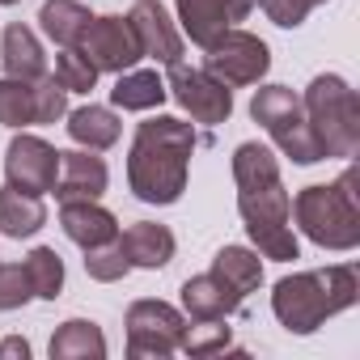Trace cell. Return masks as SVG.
<instances>
[{"mask_svg":"<svg viewBox=\"0 0 360 360\" xmlns=\"http://www.w3.org/2000/svg\"><path fill=\"white\" fill-rule=\"evenodd\" d=\"M233 174H238V208H242V221L255 238V246L267 255V259H297V238H292V208H288V195L280 187V169L271 161V153L263 144H242L238 157H233Z\"/></svg>","mask_w":360,"mask_h":360,"instance_id":"1","label":"cell"},{"mask_svg":"<svg viewBox=\"0 0 360 360\" xmlns=\"http://www.w3.org/2000/svg\"><path fill=\"white\" fill-rule=\"evenodd\" d=\"M195 148V131L178 119H148L136 131L127 178L144 204H174L187 187V161Z\"/></svg>","mask_w":360,"mask_h":360,"instance_id":"2","label":"cell"},{"mask_svg":"<svg viewBox=\"0 0 360 360\" xmlns=\"http://www.w3.org/2000/svg\"><path fill=\"white\" fill-rule=\"evenodd\" d=\"M347 305H356V271L352 267L305 271V276L280 280L276 292H271L276 318L297 335H309L318 322H326L330 314H339Z\"/></svg>","mask_w":360,"mask_h":360,"instance_id":"3","label":"cell"},{"mask_svg":"<svg viewBox=\"0 0 360 360\" xmlns=\"http://www.w3.org/2000/svg\"><path fill=\"white\" fill-rule=\"evenodd\" d=\"M301 229L326 250H352L360 242V204H356V174L343 169L330 187H305L297 204H288Z\"/></svg>","mask_w":360,"mask_h":360,"instance_id":"4","label":"cell"},{"mask_svg":"<svg viewBox=\"0 0 360 360\" xmlns=\"http://www.w3.org/2000/svg\"><path fill=\"white\" fill-rule=\"evenodd\" d=\"M305 119L322 157H352L360 148V106L343 77H318L309 85Z\"/></svg>","mask_w":360,"mask_h":360,"instance_id":"5","label":"cell"},{"mask_svg":"<svg viewBox=\"0 0 360 360\" xmlns=\"http://www.w3.org/2000/svg\"><path fill=\"white\" fill-rule=\"evenodd\" d=\"M250 115L267 127V136H271L292 161L314 165V161L322 157V148H318V140H314V131H309L305 106L292 98V89H284V85H267V89H259L255 102H250Z\"/></svg>","mask_w":360,"mask_h":360,"instance_id":"6","label":"cell"},{"mask_svg":"<svg viewBox=\"0 0 360 360\" xmlns=\"http://www.w3.org/2000/svg\"><path fill=\"white\" fill-rule=\"evenodd\" d=\"M64 94L68 89L56 77H39V81L5 77V81H0V123H5V127L56 123L64 115Z\"/></svg>","mask_w":360,"mask_h":360,"instance_id":"7","label":"cell"},{"mask_svg":"<svg viewBox=\"0 0 360 360\" xmlns=\"http://www.w3.org/2000/svg\"><path fill=\"white\" fill-rule=\"evenodd\" d=\"M267 64H271L267 43L255 39V34H246V30H225L208 47V72L221 85H255L267 72Z\"/></svg>","mask_w":360,"mask_h":360,"instance_id":"8","label":"cell"},{"mask_svg":"<svg viewBox=\"0 0 360 360\" xmlns=\"http://www.w3.org/2000/svg\"><path fill=\"white\" fill-rule=\"evenodd\" d=\"M77 51L98 72H123L140 60V43H136L127 18H89L85 34L77 39Z\"/></svg>","mask_w":360,"mask_h":360,"instance_id":"9","label":"cell"},{"mask_svg":"<svg viewBox=\"0 0 360 360\" xmlns=\"http://www.w3.org/2000/svg\"><path fill=\"white\" fill-rule=\"evenodd\" d=\"M169 89H174L178 102L191 110L195 123H225L229 110H233L229 85H221L208 68H187L183 60L169 64Z\"/></svg>","mask_w":360,"mask_h":360,"instance_id":"10","label":"cell"},{"mask_svg":"<svg viewBox=\"0 0 360 360\" xmlns=\"http://www.w3.org/2000/svg\"><path fill=\"white\" fill-rule=\"evenodd\" d=\"M5 169H9V187L47 195V191H56V178H60V153L39 136H18L9 144Z\"/></svg>","mask_w":360,"mask_h":360,"instance_id":"11","label":"cell"},{"mask_svg":"<svg viewBox=\"0 0 360 360\" xmlns=\"http://www.w3.org/2000/svg\"><path fill=\"white\" fill-rule=\"evenodd\" d=\"M127 335H131V343H127L131 356H144V352L165 356L183 343V318L161 301H136L127 314Z\"/></svg>","mask_w":360,"mask_h":360,"instance_id":"12","label":"cell"},{"mask_svg":"<svg viewBox=\"0 0 360 360\" xmlns=\"http://www.w3.org/2000/svg\"><path fill=\"white\" fill-rule=\"evenodd\" d=\"M255 0H178V22L191 34V43H200L204 51L233 30V22H242L250 13Z\"/></svg>","mask_w":360,"mask_h":360,"instance_id":"13","label":"cell"},{"mask_svg":"<svg viewBox=\"0 0 360 360\" xmlns=\"http://www.w3.org/2000/svg\"><path fill=\"white\" fill-rule=\"evenodd\" d=\"M127 26L140 43V56H153L161 64H178L183 60V39L174 34L165 9L157 5V0H136L131 13H127Z\"/></svg>","mask_w":360,"mask_h":360,"instance_id":"14","label":"cell"},{"mask_svg":"<svg viewBox=\"0 0 360 360\" xmlns=\"http://www.w3.org/2000/svg\"><path fill=\"white\" fill-rule=\"evenodd\" d=\"M106 191V165L94 153H60V178H56V195L60 204L72 200H98Z\"/></svg>","mask_w":360,"mask_h":360,"instance_id":"15","label":"cell"},{"mask_svg":"<svg viewBox=\"0 0 360 360\" xmlns=\"http://www.w3.org/2000/svg\"><path fill=\"white\" fill-rule=\"evenodd\" d=\"M60 225H64V233H68L77 246H85V250L106 246V242H115V238H119L115 217H110L106 208H98L94 200H72V204H64Z\"/></svg>","mask_w":360,"mask_h":360,"instance_id":"16","label":"cell"},{"mask_svg":"<svg viewBox=\"0 0 360 360\" xmlns=\"http://www.w3.org/2000/svg\"><path fill=\"white\" fill-rule=\"evenodd\" d=\"M208 276L221 284V292H225L229 305L238 309V305L246 301V292L259 288V280H263V263H259L250 250H242V246H225V250L217 255V263H212Z\"/></svg>","mask_w":360,"mask_h":360,"instance_id":"17","label":"cell"},{"mask_svg":"<svg viewBox=\"0 0 360 360\" xmlns=\"http://www.w3.org/2000/svg\"><path fill=\"white\" fill-rule=\"evenodd\" d=\"M119 250H123V259L136 263V267H165V263L174 259V233H169L165 225L140 221V225H131V229L119 238Z\"/></svg>","mask_w":360,"mask_h":360,"instance_id":"18","label":"cell"},{"mask_svg":"<svg viewBox=\"0 0 360 360\" xmlns=\"http://www.w3.org/2000/svg\"><path fill=\"white\" fill-rule=\"evenodd\" d=\"M47 221V208L39 195L30 191H18V187H5L0 191V229H5L9 238H30L39 233Z\"/></svg>","mask_w":360,"mask_h":360,"instance_id":"19","label":"cell"},{"mask_svg":"<svg viewBox=\"0 0 360 360\" xmlns=\"http://www.w3.org/2000/svg\"><path fill=\"white\" fill-rule=\"evenodd\" d=\"M5 72L18 77V81H39L47 77V60L39 51V39L26 30V26H9L5 30Z\"/></svg>","mask_w":360,"mask_h":360,"instance_id":"20","label":"cell"},{"mask_svg":"<svg viewBox=\"0 0 360 360\" xmlns=\"http://www.w3.org/2000/svg\"><path fill=\"white\" fill-rule=\"evenodd\" d=\"M39 22H43V30H47L51 43L77 47V39H81L85 26H89V13L77 5V0H47L43 13H39Z\"/></svg>","mask_w":360,"mask_h":360,"instance_id":"21","label":"cell"},{"mask_svg":"<svg viewBox=\"0 0 360 360\" xmlns=\"http://www.w3.org/2000/svg\"><path fill=\"white\" fill-rule=\"evenodd\" d=\"M68 131L77 144H89V148H110L119 140V119L106 110V106H81L68 115Z\"/></svg>","mask_w":360,"mask_h":360,"instance_id":"22","label":"cell"},{"mask_svg":"<svg viewBox=\"0 0 360 360\" xmlns=\"http://www.w3.org/2000/svg\"><path fill=\"white\" fill-rule=\"evenodd\" d=\"M110 98H115V106H123V110H148V106H161L165 81H161L157 72H123V77L115 81Z\"/></svg>","mask_w":360,"mask_h":360,"instance_id":"23","label":"cell"},{"mask_svg":"<svg viewBox=\"0 0 360 360\" xmlns=\"http://www.w3.org/2000/svg\"><path fill=\"white\" fill-rule=\"evenodd\" d=\"M183 305H187V314H191L195 322H212V318L233 314L229 297L221 292V284H217L212 276H195V280H187V288H183Z\"/></svg>","mask_w":360,"mask_h":360,"instance_id":"24","label":"cell"},{"mask_svg":"<svg viewBox=\"0 0 360 360\" xmlns=\"http://www.w3.org/2000/svg\"><path fill=\"white\" fill-rule=\"evenodd\" d=\"M106 343L94 322H64V330L51 339V356H102Z\"/></svg>","mask_w":360,"mask_h":360,"instance_id":"25","label":"cell"},{"mask_svg":"<svg viewBox=\"0 0 360 360\" xmlns=\"http://www.w3.org/2000/svg\"><path fill=\"white\" fill-rule=\"evenodd\" d=\"M26 276L34 284V297H60V284H64V263L56 250L39 246L30 259H26Z\"/></svg>","mask_w":360,"mask_h":360,"instance_id":"26","label":"cell"},{"mask_svg":"<svg viewBox=\"0 0 360 360\" xmlns=\"http://www.w3.org/2000/svg\"><path fill=\"white\" fill-rule=\"evenodd\" d=\"M56 81H60L68 94H85V89H94L98 68H94L77 47H64V51H60V60H56Z\"/></svg>","mask_w":360,"mask_h":360,"instance_id":"27","label":"cell"},{"mask_svg":"<svg viewBox=\"0 0 360 360\" xmlns=\"http://www.w3.org/2000/svg\"><path fill=\"white\" fill-rule=\"evenodd\" d=\"M34 297V284L26 276V263H5L0 267V309H18Z\"/></svg>","mask_w":360,"mask_h":360,"instance_id":"28","label":"cell"},{"mask_svg":"<svg viewBox=\"0 0 360 360\" xmlns=\"http://www.w3.org/2000/svg\"><path fill=\"white\" fill-rule=\"evenodd\" d=\"M127 267H131V263L123 259V250H119V238H115V242H106V246H94V250H85V271H89L94 280H119Z\"/></svg>","mask_w":360,"mask_h":360,"instance_id":"29","label":"cell"},{"mask_svg":"<svg viewBox=\"0 0 360 360\" xmlns=\"http://www.w3.org/2000/svg\"><path fill=\"white\" fill-rule=\"evenodd\" d=\"M225 318H212V322H200V330L183 335V343L178 347H187V352H217L229 343V326H221Z\"/></svg>","mask_w":360,"mask_h":360,"instance_id":"30","label":"cell"},{"mask_svg":"<svg viewBox=\"0 0 360 360\" xmlns=\"http://www.w3.org/2000/svg\"><path fill=\"white\" fill-rule=\"evenodd\" d=\"M314 5H322V0H263V13L276 26H301Z\"/></svg>","mask_w":360,"mask_h":360,"instance_id":"31","label":"cell"},{"mask_svg":"<svg viewBox=\"0 0 360 360\" xmlns=\"http://www.w3.org/2000/svg\"><path fill=\"white\" fill-rule=\"evenodd\" d=\"M0 356H22V360H26V356H30V343H26V339H5Z\"/></svg>","mask_w":360,"mask_h":360,"instance_id":"32","label":"cell"},{"mask_svg":"<svg viewBox=\"0 0 360 360\" xmlns=\"http://www.w3.org/2000/svg\"><path fill=\"white\" fill-rule=\"evenodd\" d=\"M0 5H18V0H0Z\"/></svg>","mask_w":360,"mask_h":360,"instance_id":"33","label":"cell"}]
</instances>
